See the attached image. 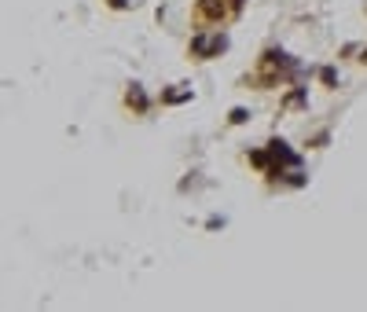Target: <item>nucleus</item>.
Instances as JSON below:
<instances>
[{
    "label": "nucleus",
    "instance_id": "0eeeda50",
    "mask_svg": "<svg viewBox=\"0 0 367 312\" xmlns=\"http://www.w3.org/2000/svg\"><path fill=\"white\" fill-rule=\"evenodd\" d=\"M106 4H111L114 11H121V8H129V0H106Z\"/></svg>",
    "mask_w": 367,
    "mask_h": 312
},
{
    "label": "nucleus",
    "instance_id": "20e7f679",
    "mask_svg": "<svg viewBox=\"0 0 367 312\" xmlns=\"http://www.w3.org/2000/svg\"><path fill=\"white\" fill-rule=\"evenodd\" d=\"M183 99H191V88H183V92H165L162 103H183Z\"/></svg>",
    "mask_w": 367,
    "mask_h": 312
},
{
    "label": "nucleus",
    "instance_id": "423d86ee",
    "mask_svg": "<svg viewBox=\"0 0 367 312\" xmlns=\"http://www.w3.org/2000/svg\"><path fill=\"white\" fill-rule=\"evenodd\" d=\"M228 121H232V125H242V121H246V111H242V107H235V111H232V118H228Z\"/></svg>",
    "mask_w": 367,
    "mask_h": 312
},
{
    "label": "nucleus",
    "instance_id": "f257e3e1",
    "mask_svg": "<svg viewBox=\"0 0 367 312\" xmlns=\"http://www.w3.org/2000/svg\"><path fill=\"white\" fill-rule=\"evenodd\" d=\"M224 48H228V37H224V33H213L209 41H206V33H195V37H191V55H195L198 62L213 59V55L224 52Z\"/></svg>",
    "mask_w": 367,
    "mask_h": 312
},
{
    "label": "nucleus",
    "instance_id": "6e6552de",
    "mask_svg": "<svg viewBox=\"0 0 367 312\" xmlns=\"http://www.w3.org/2000/svg\"><path fill=\"white\" fill-rule=\"evenodd\" d=\"M228 4H232V11H242V8H246V0H228Z\"/></svg>",
    "mask_w": 367,
    "mask_h": 312
},
{
    "label": "nucleus",
    "instance_id": "f03ea898",
    "mask_svg": "<svg viewBox=\"0 0 367 312\" xmlns=\"http://www.w3.org/2000/svg\"><path fill=\"white\" fill-rule=\"evenodd\" d=\"M228 15V4L224 0H195V19L202 22H221Z\"/></svg>",
    "mask_w": 367,
    "mask_h": 312
},
{
    "label": "nucleus",
    "instance_id": "39448f33",
    "mask_svg": "<svg viewBox=\"0 0 367 312\" xmlns=\"http://www.w3.org/2000/svg\"><path fill=\"white\" fill-rule=\"evenodd\" d=\"M319 81H323L327 88H334V85H338V74H334V66H323V70H319Z\"/></svg>",
    "mask_w": 367,
    "mask_h": 312
},
{
    "label": "nucleus",
    "instance_id": "7ed1b4c3",
    "mask_svg": "<svg viewBox=\"0 0 367 312\" xmlns=\"http://www.w3.org/2000/svg\"><path fill=\"white\" fill-rule=\"evenodd\" d=\"M125 107H129V111H136V114H143L147 111V96H143V88L140 85H129V92H125Z\"/></svg>",
    "mask_w": 367,
    "mask_h": 312
},
{
    "label": "nucleus",
    "instance_id": "1a4fd4ad",
    "mask_svg": "<svg viewBox=\"0 0 367 312\" xmlns=\"http://www.w3.org/2000/svg\"><path fill=\"white\" fill-rule=\"evenodd\" d=\"M360 62H363V66H367V48H363V52H360Z\"/></svg>",
    "mask_w": 367,
    "mask_h": 312
}]
</instances>
